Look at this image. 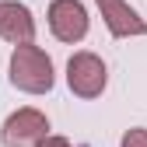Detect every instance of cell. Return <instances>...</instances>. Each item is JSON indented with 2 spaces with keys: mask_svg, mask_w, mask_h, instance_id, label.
Returning a JSON list of instances; mask_svg holds the SVG:
<instances>
[{
  "mask_svg": "<svg viewBox=\"0 0 147 147\" xmlns=\"http://www.w3.org/2000/svg\"><path fill=\"white\" fill-rule=\"evenodd\" d=\"M11 84L28 95H46L53 88V60L32 42L18 46L11 56Z\"/></svg>",
  "mask_w": 147,
  "mask_h": 147,
  "instance_id": "1",
  "label": "cell"
},
{
  "mask_svg": "<svg viewBox=\"0 0 147 147\" xmlns=\"http://www.w3.org/2000/svg\"><path fill=\"white\" fill-rule=\"evenodd\" d=\"M0 39H7L14 46H25L35 39V21L32 11L18 0H0Z\"/></svg>",
  "mask_w": 147,
  "mask_h": 147,
  "instance_id": "6",
  "label": "cell"
},
{
  "mask_svg": "<svg viewBox=\"0 0 147 147\" xmlns=\"http://www.w3.org/2000/svg\"><path fill=\"white\" fill-rule=\"evenodd\" d=\"M49 28L60 42H81L88 35V11L81 0H53L49 4Z\"/></svg>",
  "mask_w": 147,
  "mask_h": 147,
  "instance_id": "4",
  "label": "cell"
},
{
  "mask_svg": "<svg viewBox=\"0 0 147 147\" xmlns=\"http://www.w3.org/2000/svg\"><path fill=\"white\" fill-rule=\"evenodd\" d=\"M109 32L116 35V39H130V35H147V21L126 4V0H95Z\"/></svg>",
  "mask_w": 147,
  "mask_h": 147,
  "instance_id": "5",
  "label": "cell"
},
{
  "mask_svg": "<svg viewBox=\"0 0 147 147\" xmlns=\"http://www.w3.org/2000/svg\"><path fill=\"white\" fill-rule=\"evenodd\" d=\"M39 147H70V140L67 137H46V140H39Z\"/></svg>",
  "mask_w": 147,
  "mask_h": 147,
  "instance_id": "8",
  "label": "cell"
},
{
  "mask_svg": "<svg viewBox=\"0 0 147 147\" xmlns=\"http://www.w3.org/2000/svg\"><path fill=\"white\" fill-rule=\"evenodd\" d=\"M119 147H147V130H126Z\"/></svg>",
  "mask_w": 147,
  "mask_h": 147,
  "instance_id": "7",
  "label": "cell"
},
{
  "mask_svg": "<svg viewBox=\"0 0 147 147\" xmlns=\"http://www.w3.org/2000/svg\"><path fill=\"white\" fill-rule=\"evenodd\" d=\"M49 137V119L39 112V109H18L14 116H7L4 130H0V140L4 147H39V140Z\"/></svg>",
  "mask_w": 147,
  "mask_h": 147,
  "instance_id": "3",
  "label": "cell"
},
{
  "mask_svg": "<svg viewBox=\"0 0 147 147\" xmlns=\"http://www.w3.org/2000/svg\"><path fill=\"white\" fill-rule=\"evenodd\" d=\"M105 81H109L105 63L95 56V53H74L70 56V63H67V84H70L74 95L98 98L105 91Z\"/></svg>",
  "mask_w": 147,
  "mask_h": 147,
  "instance_id": "2",
  "label": "cell"
}]
</instances>
